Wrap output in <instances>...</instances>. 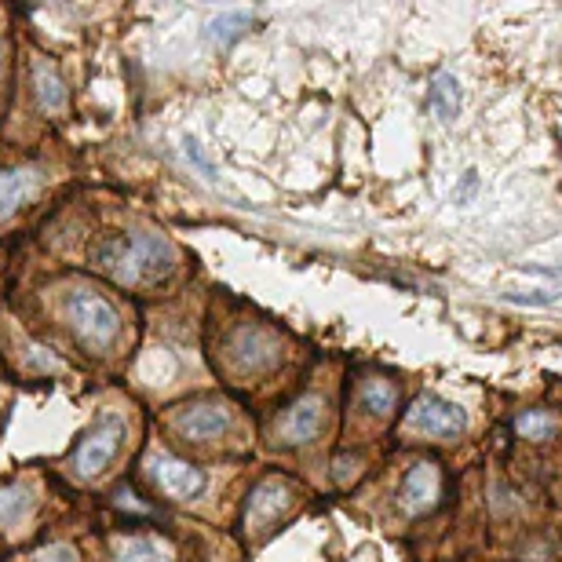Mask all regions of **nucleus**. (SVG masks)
I'll return each instance as SVG.
<instances>
[{"instance_id": "nucleus-1", "label": "nucleus", "mask_w": 562, "mask_h": 562, "mask_svg": "<svg viewBox=\"0 0 562 562\" xmlns=\"http://www.w3.org/2000/svg\"><path fill=\"white\" fill-rule=\"evenodd\" d=\"M95 260L110 278L136 285V281L161 274L168 260H172V249L161 238H154V234H117V238L99 245Z\"/></svg>"}, {"instance_id": "nucleus-11", "label": "nucleus", "mask_w": 562, "mask_h": 562, "mask_svg": "<svg viewBox=\"0 0 562 562\" xmlns=\"http://www.w3.org/2000/svg\"><path fill=\"white\" fill-rule=\"evenodd\" d=\"M274 344L267 340V336L260 329H245L234 336V362H238L241 369H263L274 362Z\"/></svg>"}, {"instance_id": "nucleus-9", "label": "nucleus", "mask_w": 562, "mask_h": 562, "mask_svg": "<svg viewBox=\"0 0 562 562\" xmlns=\"http://www.w3.org/2000/svg\"><path fill=\"white\" fill-rule=\"evenodd\" d=\"M44 183L41 168H4L0 172V220H8L11 212H19L26 201L37 194Z\"/></svg>"}, {"instance_id": "nucleus-12", "label": "nucleus", "mask_w": 562, "mask_h": 562, "mask_svg": "<svg viewBox=\"0 0 562 562\" xmlns=\"http://www.w3.org/2000/svg\"><path fill=\"white\" fill-rule=\"evenodd\" d=\"M33 504H37V497H33V490L26 486V482H15V486H0V526L26 522L30 515H33Z\"/></svg>"}, {"instance_id": "nucleus-10", "label": "nucleus", "mask_w": 562, "mask_h": 562, "mask_svg": "<svg viewBox=\"0 0 562 562\" xmlns=\"http://www.w3.org/2000/svg\"><path fill=\"white\" fill-rule=\"evenodd\" d=\"M292 504V486L285 479H267L252 490L249 497V526H267L274 522L281 512Z\"/></svg>"}, {"instance_id": "nucleus-16", "label": "nucleus", "mask_w": 562, "mask_h": 562, "mask_svg": "<svg viewBox=\"0 0 562 562\" xmlns=\"http://www.w3.org/2000/svg\"><path fill=\"white\" fill-rule=\"evenodd\" d=\"M395 402H398V387L391 384V380L373 376V380H366V384H362V406L369 413H391V409H395Z\"/></svg>"}, {"instance_id": "nucleus-3", "label": "nucleus", "mask_w": 562, "mask_h": 562, "mask_svg": "<svg viewBox=\"0 0 562 562\" xmlns=\"http://www.w3.org/2000/svg\"><path fill=\"white\" fill-rule=\"evenodd\" d=\"M121 442H125V420L121 417H103L92 431L81 438V446L74 449L70 471L77 479H95L110 460L117 457Z\"/></svg>"}, {"instance_id": "nucleus-17", "label": "nucleus", "mask_w": 562, "mask_h": 562, "mask_svg": "<svg viewBox=\"0 0 562 562\" xmlns=\"http://www.w3.org/2000/svg\"><path fill=\"white\" fill-rule=\"evenodd\" d=\"M515 431L526 435V438H552L559 431V420H552L548 413H522V417H515Z\"/></svg>"}, {"instance_id": "nucleus-15", "label": "nucleus", "mask_w": 562, "mask_h": 562, "mask_svg": "<svg viewBox=\"0 0 562 562\" xmlns=\"http://www.w3.org/2000/svg\"><path fill=\"white\" fill-rule=\"evenodd\" d=\"M427 103H431V110L442 121L457 117V110H460V85H457V77L453 74H438L435 81H431V92H427Z\"/></svg>"}, {"instance_id": "nucleus-22", "label": "nucleus", "mask_w": 562, "mask_h": 562, "mask_svg": "<svg viewBox=\"0 0 562 562\" xmlns=\"http://www.w3.org/2000/svg\"><path fill=\"white\" fill-rule=\"evenodd\" d=\"M0 55H4V52H0Z\"/></svg>"}, {"instance_id": "nucleus-5", "label": "nucleus", "mask_w": 562, "mask_h": 562, "mask_svg": "<svg viewBox=\"0 0 562 562\" xmlns=\"http://www.w3.org/2000/svg\"><path fill=\"white\" fill-rule=\"evenodd\" d=\"M406 427L420 435H460L468 427V413L457 402H446L438 395H420L406 409Z\"/></svg>"}, {"instance_id": "nucleus-6", "label": "nucleus", "mask_w": 562, "mask_h": 562, "mask_svg": "<svg viewBox=\"0 0 562 562\" xmlns=\"http://www.w3.org/2000/svg\"><path fill=\"white\" fill-rule=\"evenodd\" d=\"M322 424H325V398L303 395L300 402H292L285 409V417L278 420L274 435H278V442L300 446V442H311V438L322 431Z\"/></svg>"}, {"instance_id": "nucleus-8", "label": "nucleus", "mask_w": 562, "mask_h": 562, "mask_svg": "<svg viewBox=\"0 0 562 562\" xmlns=\"http://www.w3.org/2000/svg\"><path fill=\"white\" fill-rule=\"evenodd\" d=\"M438 493H442V475H438L435 464L420 460V464L409 468L406 482H402V508L413 512V515H420L427 508H435Z\"/></svg>"}, {"instance_id": "nucleus-4", "label": "nucleus", "mask_w": 562, "mask_h": 562, "mask_svg": "<svg viewBox=\"0 0 562 562\" xmlns=\"http://www.w3.org/2000/svg\"><path fill=\"white\" fill-rule=\"evenodd\" d=\"M146 468H150L154 486L161 490L165 497H172V501H194L209 486L205 471L187 464V460H179L172 453H154L150 460H146Z\"/></svg>"}, {"instance_id": "nucleus-20", "label": "nucleus", "mask_w": 562, "mask_h": 562, "mask_svg": "<svg viewBox=\"0 0 562 562\" xmlns=\"http://www.w3.org/2000/svg\"><path fill=\"white\" fill-rule=\"evenodd\" d=\"M33 562H81V559H77L70 544H52V548H41V552L33 555Z\"/></svg>"}, {"instance_id": "nucleus-14", "label": "nucleus", "mask_w": 562, "mask_h": 562, "mask_svg": "<svg viewBox=\"0 0 562 562\" xmlns=\"http://www.w3.org/2000/svg\"><path fill=\"white\" fill-rule=\"evenodd\" d=\"M33 85H37V99L44 110H63L66 106V88L59 81V74H55L52 63H33Z\"/></svg>"}, {"instance_id": "nucleus-2", "label": "nucleus", "mask_w": 562, "mask_h": 562, "mask_svg": "<svg viewBox=\"0 0 562 562\" xmlns=\"http://www.w3.org/2000/svg\"><path fill=\"white\" fill-rule=\"evenodd\" d=\"M66 318H70V329L77 333V340L95 347V351H106L121 336L117 311L88 289H74L70 296H66Z\"/></svg>"}, {"instance_id": "nucleus-7", "label": "nucleus", "mask_w": 562, "mask_h": 562, "mask_svg": "<svg viewBox=\"0 0 562 562\" xmlns=\"http://www.w3.org/2000/svg\"><path fill=\"white\" fill-rule=\"evenodd\" d=\"M176 431L183 438H216L223 431H231V409L220 402H190V406L176 409Z\"/></svg>"}, {"instance_id": "nucleus-18", "label": "nucleus", "mask_w": 562, "mask_h": 562, "mask_svg": "<svg viewBox=\"0 0 562 562\" xmlns=\"http://www.w3.org/2000/svg\"><path fill=\"white\" fill-rule=\"evenodd\" d=\"M249 15H241V11H231V15H223V19H216V22H212V37H216V41H231V37H238V30H234V26H249Z\"/></svg>"}, {"instance_id": "nucleus-21", "label": "nucleus", "mask_w": 562, "mask_h": 562, "mask_svg": "<svg viewBox=\"0 0 562 562\" xmlns=\"http://www.w3.org/2000/svg\"><path fill=\"white\" fill-rule=\"evenodd\" d=\"M530 271H537V267H530ZM537 274H548V278H562V267H555V271H537Z\"/></svg>"}, {"instance_id": "nucleus-19", "label": "nucleus", "mask_w": 562, "mask_h": 562, "mask_svg": "<svg viewBox=\"0 0 562 562\" xmlns=\"http://www.w3.org/2000/svg\"><path fill=\"white\" fill-rule=\"evenodd\" d=\"M508 303H519V307H544V303H555V292H508L504 296Z\"/></svg>"}, {"instance_id": "nucleus-13", "label": "nucleus", "mask_w": 562, "mask_h": 562, "mask_svg": "<svg viewBox=\"0 0 562 562\" xmlns=\"http://www.w3.org/2000/svg\"><path fill=\"white\" fill-rule=\"evenodd\" d=\"M114 559L117 562H172L168 548L154 537H114Z\"/></svg>"}]
</instances>
